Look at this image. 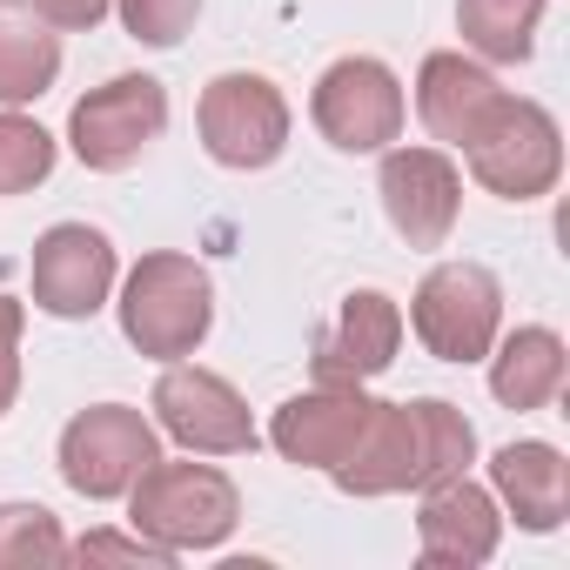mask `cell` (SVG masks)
<instances>
[{
    "instance_id": "6da1fadb",
    "label": "cell",
    "mask_w": 570,
    "mask_h": 570,
    "mask_svg": "<svg viewBox=\"0 0 570 570\" xmlns=\"http://www.w3.org/2000/svg\"><path fill=\"white\" fill-rule=\"evenodd\" d=\"M121 336L148 356V363H181L208 343L215 330V282L195 255L181 248H155L128 268L121 282Z\"/></svg>"
},
{
    "instance_id": "7a4b0ae2",
    "label": "cell",
    "mask_w": 570,
    "mask_h": 570,
    "mask_svg": "<svg viewBox=\"0 0 570 570\" xmlns=\"http://www.w3.org/2000/svg\"><path fill=\"white\" fill-rule=\"evenodd\" d=\"M128 523L148 543L188 557V550L228 543V530L242 523V497H235V483L215 463H168V456H155L135 476V490H128Z\"/></svg>"
},
{
    "instance_id": "3957f363",
    "label": "cell",
    "mask_w": 570,
    "mask_h": 570,
    "mask_svg": "<svg viewBox=\"0 0 570 570\" xmlns=\"http://www.w3.org/2000/svg\"><path fill=\"white\" fill-rule=\"evenodd\" d=\"M463 155H470V175L497 202H537L563 175V128L543 101L497 95L490 115L476 121V135L463 141Z\"/></svg>"
},
{
    "instance_id": "277c9868",
    "label": "cell",
    "mask_w": 570,
    "mask_h": 570,
    "mask_svg": "<svg viewBox=\"0 0 570 570\" xmlns=\"http://www.w3.org/2000/svg\"><path fill=\"white\" fill-rule=\"evenodd\" d=\"M410 330L436 363H483L503 330L497 275L483 262H436L410 296Z\"/></svg>"
},
{
    "instance_id": "5b68a950",
    "label": "cell",
    "mask_w": 570,
    "mask_h": 570,
    "mask_svg": "<svg viewBox=\"0 0 570 570\" xmlns=\"http://www.w3.org/2000/svg\"><path fill=\"white\" fill-rule=\"evenodd\" d=\"M195 135L208 148V161L235 168V175H255L268 161H282L289 148V101L268 75H215L195 101Z\"/></svg>"
},
{
    "instance_id": "8992f818",
    "label": "cell",
    "mask_w": 570,
    "mask_h": 570,
    "mask_svg": "<svg viewBox=\"0 0 570 570\" xmlns=\"http://www.w3.org/2000/svg\"><path fill=\"white\" fill-rule=\"evenodd\" d=\"M55 456H61V483H68L75 497L115 503V497H128L135 476L161 456V430H155L141 410H128V403H95V410L68 416Z\"/></svg>"
},
{
    "instance_id": "52a82bcc",
    "label": "cell",
    "mask_w": 570,
    "mask_h": 570,
    "mask_svg": "<svg viewBox=\"0 0 570 570\" xmlns=\"http://www.w3.org/2000/svg\"><path fill=\"white\" fill-rule=\"evenodd\" d=\"M403 115H410L403 81H396V68L376 61V55H343V61H330L323 81H316V95H309V121H316L323 141L343 148V155H383V148L403 135Z\"/></svg>"
},
{
    "instance_id": "ba28073f",
    "label": "cell",
    "mask_w": 570,
    "mask_h": 570,
    "mask_svg": "<svg viewBox=\"0 0 570 570\" xmlns=\"http://www.w3.org/2000/svg\"><path fill=\"white\" fill-rule=\"evenodd\" d=\"M168 128V88L155 75H115L101 88H88L68 115V141L81 155V168L95 175H121L135 168Z\"/></svg>"
},
{
    "instance_id": "9c48e42d",
    "label": "cell",
    "mask_w": 570,
    "mask_h": 570,
    "mask_svg": "<svg viewBox=\"0 0 570 570\" xmlns=\"http://www.w3.org/2000/svg\"><path fill=\"white\" fill-rule=\"evenodd\" d=\"M155 430L175 436L188 456H248L262 443L242 390L202 363H168L155 383Z\"/></svg>"
},
{
    "instance_id": "30bf717a",
    "label": "cell",
    "mask_w": 570,
    "mask_h": 570,
    "mask_svg": "<svg viewBox=\"0 0 570 570\" xmlns=\"http://www.w3.org/2000/svg\"><path fill=\"white\" fill-rule=\"evenodd\" d=\"M115 242L88 222H55L41 242H35V262H28V289H35V309L61 316V323H81L95 316L108 296H115Z\"/></svg>"
},
{
    "instance_id": "8fae6325",
    "label": "cell",
    "mask_w": 570,
    "mask_h": 570,
    "mask_svg": "<svg viewBox=\"0 0 570 570\" xmlns=\"http://www.w3.org/2000/svg\"><path fill=\"white\" fill-rule=\"evenodd\" d=\"M383 215L410 248H443L463 208V175L443 148H383V175H376Z\"/></svg>"
},
{
    "instance_id": "7c38bea8",
    "label": "cell",
    "mask_w": 570,
    "mask_h": 570,
    "mask_svg": "<svg viewBox=\"0 0 570 570\" xmlns=\"http://www.w3.org/2000/svg\"><path fill=\"white\" fill-rule=\"evenodd\" d=\"M370 410H376V396H363V383H316V390H303L289 403H275L268 443L296 470H336L356 450Z\"/></svg>"
},
{
    "instance_id": "4fadbf2b",
    "label": "cell",
    "mask_w": 570,
    "mask_h": 570,
    "mask_svg": "<svg viewBox=\"0 0 570 570\" xmlns=\"http://www.w3.org/2000/svg\"><path fill=\"white\" fill-rule=\"evenodd\" d=\"M416 543H423V563L430 570H476L503 543V510L470 476L430 483L423 490V517H416Z\"/></svg>"
},
{
    "instance_id": "5bb4252c",
    "label": "cell",
    "mask_w": 570,
    "mask_h": 570,
    "mask_svg": "<svg viewBox=\"0 0 570 570\" xmlns=\"http://www.w3.org/2000/svg\"><path fill=\"white\" fill-rule=\"evenodd\" d=\"M403 350V309L383 289H356L343 296L336 323L316 343V383H370L396 363Z\"/></svg>"
},
{
    "instance_id": "9a60e30c",
    "label": "cell",
    "mask_w": 570,
    "mask_h": 570,
    "mask_svg": "<svg viewBox=\"0 0 570 570\" xmlns=\"http://www.w3.org/2000/svg\"><path fill=\"white\" fill-rule=\"evenodd\" d=\"M423 470V430H416V403H376L356 450L330 470L343 497H396L416 490Z\"/></svg>"
},
{
    "instance_id": "2e32d148",
    "label": "cell",
    "mask_w": 570,
    "mask_h": 570,
    "mask_svg": "<svg viewBox=\"0 0 570 570\" xmlns=\"http://www.w3.org/2000/svg\"><path fill=\"white\" fill-rule=\"evenodd\" d=\"M490 497L517 517V530L550 537L570 517V463L557 443H503L490 456Z\"/></svg>"
},
{
    "instance_id": "e0dca14e",
    "label": "cell",
    "mask_w": 570,
    "mask_h": 570,
    "mask_svg": "<svg viewBox=\"0 0 570 570\" xmlns=\"http://www.w3.org/2000/svg\"><path fill=\"white\" fill-rule=\"evenodd\" d=\"M497 95H503V88L490 81V68L470 61V55H456V48H436V55H423V68H416V115H423V128H430L436 141H450V148H463V141L476 135V121L490 115Z\"/></svg>"
},
{
    "instance_id": "ac0fdd59",
    "label": "cell",
    "mask_w": 570,
    "mask_h": 570,
    "mask_svg": "<svg viewBox=\"0 0 570 570\" xmlns=\"http://www.w3.org/2000/svg\"><path fill=\"white\" fill-rule=\"evenodd\" d=\"M490 350H497L490 356V396L503 410H543V403H557V390H563V336L557 330L523 323V330H510Z\"/></svg>"
},
{
    "instance_id": "d6986e66",
    "label": "cell",
    "mask_w": 570,
    "mask_h": 570,
    "mask_svg": "<svg viewBox=\"0 0 570 570\" xmlns=\"http://www.w3.org/2000/svg\"><path fill=\"white\" fill-rule=\"evenodd\" d=\"M61 81V35L35 14L0 0V108H28Z\"/></svg>"
},
{
    "instance_id": "ffe728a7",
    "label": "cell",
    "mask_w": 570,
    "mask_h": 570,
    "mask_svg": "<svg viewBox=\"0 0 570 570\" xmlns=\"http://www.w3.org/2000/svg\"><path fill=\"white\" fill-rule=\"evenodd\" d=\"M456 28L463 48H476L483 61H530L537 55V28H543V0H456Z\"/></svg>"
},
{
    "instance_id": "44dd1931",
    "label": "cell",
    "mask_w": 570,
    "mask_h": 570,
    "mask_svg": "<svg viewBox=\"0 0 570 570\" xmlns=\"http://www.w3.org/2000/svg\"><path fill=\"white\" fill-rule=\"evenodd\" d=\"M416 430H423V470H416V490L430 483H450V476H470L476 463V430L456 403L443 396H416Z\"/></svg>"
},
{
    "instance_id": "7402d4cb",
    "label": "cell",
    "mask_w": 570,
    "mask_h": 570,
    "mask_svg": "<svg viewBox=\"0 0 570 570\" xmlns=\"http://www.w3.org/2000/svg\"><path fill=\"white\" fill-rule=\"evenodd\" d=\"M48 570L68 563V537L61 517L48 503H0V570Z\"/></svg>"
},
{
    "instance_id": "603a6c76",
    "label": "cell",
    "mask_w": 570,
    "mask_h": 570,
    "mask_svg": "<svg viewBox=\"0 0 570 570\" xmlns=\"http://www.w3.org/2000/svg\"><path fill=\"white\" fill-rule=\"evenodd\" d=\"M55 175V135L14 108H0V195H28Z\"/></svg>"
},
{
    "instance_id": "cb8c5ba5",
    "label": "cell",
    "mask_w": 570,
    "mask_h": 570,
    "mask_svg": "<svg viewBox=\"0 0 570 570\" xmlns=\"http://www.w3.org/2000/svg\"><path fill=\"white\" fill-rule=\"evenodd\" d=\"M115 14L141 48H181V35L202 14V0H115Z\"/></svg>"
},
{
    "instance_id": "d4e9b609",
    "label": "cell",
    "mask_w": 570,
    "mask_h": 570,
    "mask_svg": "<svg viewBox=\"0 0 570 570\" xmlns=\"http://www.w3.org/2000/svg\"><path fill=\"white\" fill-rule=\"evenodd\" d=\"M68 557H81V563H141V570H168V563H175V550L148 543L141 530H135V537H115V530H88L81 543H68Z\"/></svg>"
},
{
    "instance_id": "484cf974",
    "label": "cell",
    "mask_w": 570,
    "mask_h": 570,
    "mask_svg": "<svg viewBox=\"0 0 570 570\" xmlns=\"http://www.w3.org/2000/svg\"><path fill=\"white\" fill-rule=\"evenodd\" d=\"M21 323H28V309L14 296H0V416L21 396Z\"/></svg>"
},
{
    "instance_id": "4316f807",
    "label": "cell",
    "mask_w": 570,
    "mask_h": 570,
    "mask_svg": "<svg viewBox=\"0 0 570 570\" xmlns=\"http://www.w3.org/2000/svg\"><path fill=\"white\" fill-rule=\"evenodd\" d=\"M28 8H35L48 28H61V35H81V28H101V21L115 14V0H28Z\"/></svg>"
}]
</instances>
